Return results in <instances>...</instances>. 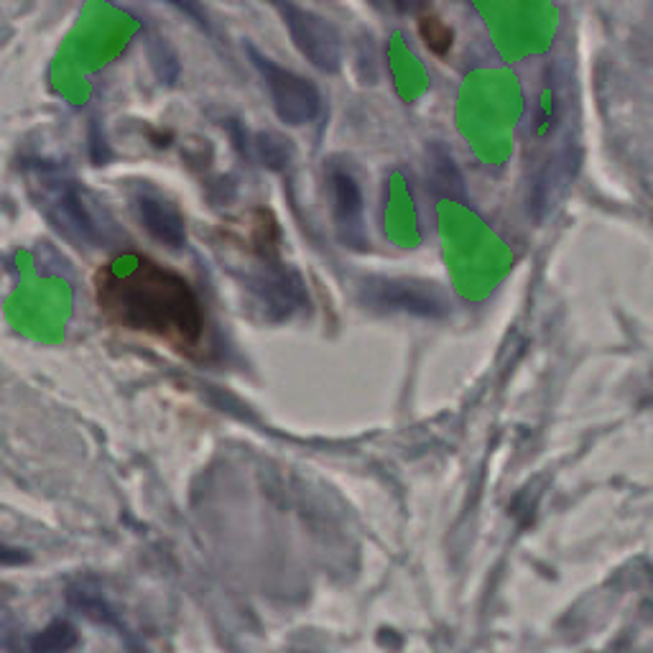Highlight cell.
Instances as JSON below:
<instances>
[{
    "mask_svg": "<svg viewBox=\"0 0 653 653\" xmlns=\"http://www.w3.org/2000/svg\"><path fill=\"white\" fill-rule=\"evenodd\" d=\"M97 307L108 322L194 350L205 337V307L184 276L146 256H120L95 276Z\"/></svg>",
    "mask_w": 653,
    "mask_h": 653,
    "instance_id": "cell-1",
    "label": "cell"
},
{
    "mask_svg": "<svg viewBox=\"0 0 653 653\" xmlns=\"http://www.w3.org/2000/svg\"><path fill=\"white\" fill-rule=\"evenodd\" d=\"M39 210L49 217L54 228L77 245H100L108 240V228L100 225L90 202L72 179L62 174H39L34 179Z\"/></svg>",
    "mask_w": 653,
    "mask_h": 653,
    "instance_id": "cell-2",
    "label": "cell"
},
{
    "mask_svg": "<svg viewBox=\"0 0 653 653\" xmlns=\"http://www.w3.org/2000/svg\"><path fill=\"white\" fill-rule=\"evenodd\" d=\"M248 54L253 59V67L261 72L263 85H266L268 95H271L276 115L286 125H294V128L312 123L319 115V105H322L317 87L307 77H301V74L276 64L273 59L263 57L253 46H248Z\"/></svg>",
    "mask_w": 653,
    "mask_h": 653,
    "instance_id": "cell-3",
    "label": "cell"
},
{
    "mask_svg": "<svg viewBox=\"0 0 653 653\" xmlns=\"http://www.w3.org/2000/svg\"><path fill=\"white\" fill-rule=\"evenodd\" d=\"M284 21L294 46L309 64L327 74H335L342 64V41L330 21L296 6L291 0H268Z\"/></svg>",
    "mask_w": 653,
    "mask_h": 653,
    "instance_id": "cell-4",
    "label": "cell"
},
{
    "mask_svg": "<svg viewBox=\"0 0 653 653\" xmlns=\"http://www.w3.org/2000/svg\"><path fill=\"white\" fill-rule=\"evenodd\" d=\"M136 210L151 238L164 243L166 248H182L187 240V225L174 202L161 197L159 192H141L136 197Z\"/></svg>",
    "mask_w": 653,
    "mask_h": 653,
    "instance_id": "cell-5",
    "label": "cell"
},
{
    "mask_svg": "<svg viewBox=\"0 0 653 653\" xmlns=\"http://www.w3.org/2000/svg\"><path fill=\"white\" fill-rule=\"evenodd\" d=\"M327 192H330L335 220L342 230H360L363 225V192L353 169L342 161L327 164Z\"/></svg>",
    "mask_w": 653,
    "mask_h": 653,
    "instance_id": "cell-6",
    "label": "cell"
},
{
    "mask_svg": "<svg viewBox=\"0 0 653 653\" xmlns=\"http://www.w3.org/2000/svg\"><path fill=\"white\" fill-rule=\"evenodd\" d=\"M80 643V631L77 625L69 620H52V623L41 628V631L31 633L29 638H23L16 653H69Z\"/></svg>",
    "mask_w": 653,
    "mask_h": 653,
    "instance_id": "cell-7",
    "label": "cell"
},
{
    "mask_svg": "<svg viewBox=\"0 0 653 653\" xmlns=\"http://www.w3.org/2000/svg\"><path fill=\"white\" fill-rule=\"evenodd\" d=\"M419 36L437 57L449 54L452 44H455V31L449 29V23L442 21L439 16L419 18Z\"/></svg>",
    "mask_w": 653,
    "mask_h": 653,
    "instance_id": "cell-8",
    "label": "cell"
},
{
    "mask_svg": "<svg viewBox=\"0 0 653 653\" xmlns=\"http://www.w3.org/2000/svg\"><path fill=\"white\" fill-rule=\"evenodd\" d=\"M256 148L263 164L271 166V169H284L286 161H289L291 156L289 143H286L284 138L273 136V133H263V136H258Z\"/></svg>",
    "mask_w": 653,
    "mask_h": 653,
    "instance_id": "cell-9",
    "label": "cell"
},
{
    "mask_svg": "<svg viewBox=\"0 0 653 653\" xmlns=\"http://www.w3.org/2000/svg\"><path fill=\"white\" fill-rule=\"evenodd\" d=\"M26 562H29V554H26V551L0 544V567H18V564Z\"/></svg>",
    "mask_w": 653,
    "mask_h": 653,
    "instance_id": "cell-10",
    "label": "cell"
},
{
    "mask_svg": "<svg viewBox=\"0 0 653 653\" xmlns=\"http://www.w3.org/2000/svg\"><path fill=\"white\" fill-rule=\"evenodd\" d=\"M169 3H174V6H177L179 11L187 13L189 18H194L199 26H207V16H205V11H202V6H199L197 0H169Z\"/></svg>",
    "mask_w": 653,
    "mask_h": 653,
    "instance_id": "cell-11",
    "label": "cell"
},
{
    "mask_svg": "<svg viewBox=\"0 0 653 653\" xmlns=\"http://www.w3.org/2000/svg\"><path fill=\"white\" fill-rule=\"evenodd\" d=\"M375 3H393V6L401 8V11H409V8L421 6L424 0H375Z\"/></svg>",
    "mask_w": 653,
    "mask_h": 653,
    "instance_id": "cell-12",
    "label": "cell"
},
{
    "mask_svg": "<svg viewBox=\"0 0 653 653\" xmlns=\"http://www.w3.org/2000/svg\"><path fill=\"white\" fill-rule=\"evenodd\" d=\"M6 595H8L6 590H0V605H3V602H6Z\"/></svg>",
    "mask_w": 653,
    "mask_h": 653,
    "instance_id": "cell-13",
    "label": "cell"
}]
</instances>
